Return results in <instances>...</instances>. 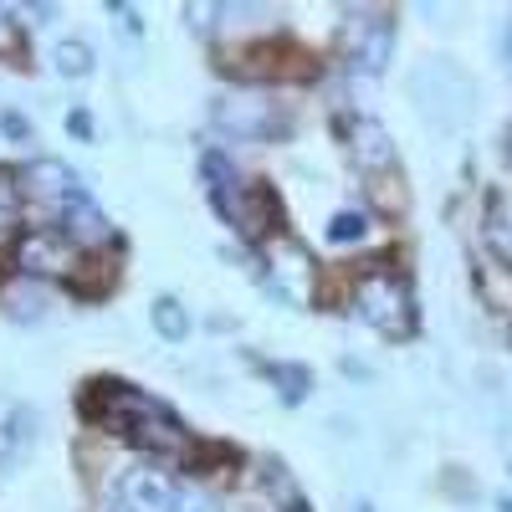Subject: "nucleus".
I'll return each instance as SVG.
<instances>
[{"instance_id":"obj_1","label":"nucleus","mask_w":512,"mask_h":512,"mask_svg":"<svg viewBox=\"0 0 512 512\" xmlns=\"http://www.w3.org/2000/svg\"><path fill=\"white\" fill-rule=\"evenodd\" d=\"M82 415L93 425H108V431H118L128 446H139L159 461H190L195 456L185 425L159 400L139 395L134 384H123V379H93L88 395H82Z\"/></svg>"},{"instance_id":"obj_2","label":"nucleus","mask_w":512,"mask_h":512,"mask_svg":"<svg viewBox=\"0 0 512 512\" xmlns=\"http://www.w3.org/2000/svg\"><path fill=\"white\" fill-rule=\"evenodd\" d=\"M354 308L369 328H379L384 338H410L415 333V297L410 282L390 267V262H369L354 282Z\"/></svg>"},{"instance_id":"obj_3","label":"nucleus","mask_w":512,"mask_h":512,"mask_svg":"<svg viewBox=\"0 0 512 512\" xmlns=\"http://www.w3.org/2000/svg\"><path fill=\"white\" fill-rule=\"evenodd\" d=\"M267 287L282 297L287 308H313V297H318V262H313V251L277 231L267 241Z\"/></svg>"},{"instance_id":"obj_4","label":"nucleus","mask_w":512,"mask_h":512,"mask_svg":"<svg viewBox=\"0 0 512 512\" xmlns=\"http://www.w3.org/2000/svg\"><path fill=\"white\" fill-rule=\"evenodd\" d=\"M123 512H210V502H200L190 487H180L164 472H128L118 487Z\"/></svg>"},{"instance_id":"obj_5","label":"nucleus","mask_w":512,"mask_h":512,"mask_svg":"<svg viewBox=\"0 0 512 512\" xmlns=\"http://www.w3.org/2000/svg\"><path fill=\"white\" fill-rule=\"evenodd\" d=\"M26 195L36 200L41 216L62 226V216L72 210V200L82 195V185H77V175H72L62 159H36V164L26 169Z\"/></svg>"},{"instance_id":"obj_6","label":"nucleus","mask_w":512,"mask_h":512,"mask_svg":"<svg viewBox=\"0 0 512 512\" xmlns=\"http://www.w3.org/2000/svg\"><path fill=\"white\" fill-rule=\"evenodd\" d=\"M344 52L354 67L364 72H384V62H390L395 52V21L384 16V11H364L344 26Z\"/></svg>"},{"instance_id":"obj_7","label":"nucleus","mask_w":512,"mask_h":512,"mask_svg":"<svg viewBox=\"0 0 512 512\" xmlns=\"http://www.w3.org/2000/svg\"><path fill=\"white\" fill-rule=\"evenodd\" d=\"M21 272H47V277H72V241L67 231H31L21 241Z\"/></svg>"},{"instance_id":"obj_8","label":"nucleus","mask_w":512,"mask_h":512,"mask_svg":"<svg viewBox=\"0 0 512 512\" xmlns=\"http://www.w3.org/2000/svg\"><path fill=\"white\" fill-rule=\"evenodd\" d=\"M231 221L246 231V236H277V226H282V205H277V190L272 185H241V200H236V210H231Z\"/></svg>"},{"instance_id":"obj_9","label":"nucleus","mask_w":512,"mask_h":512,"mask_svg":"<svg viewBox=\"0 0 512 512\" xmlns=\"http://www.w3.org/2000/svg\"><path fill=\"white\" fill-rule=\"evenodd\" d=\"M216 123L236 139H267L277 128V113L267 98H221L216 103Z\"/></svg>"},{"instance_id":"obj_10","label":"nucleus","mask_w":512,"mask_h":512,"mask_svg":"<svg viewBox=\"0 0 512 512\" xmlns=\"http://www.w3.org/2000/svg\"><path fill=\"white\" fill-rule=\"evenodd\" d=\"M349 154H354V164L364 169V175L374 180V175H390L395 169V149H390V134L374 123V118H359L354 128H349Z\"/></svg>"},{"instance_id":"obj_11","label":"nucleus","mask_w":512,"mask_h":512,"mask_svg":"<svg viewBox=\"0 0 512 512\" xmlns=\"http://www.w3.org/2000/svg\"><path fill=\"white\" fill-rule=\"evenodd\" d=\"M62 231H67L72 246H103V241L113 236V226L103 221V210H98L88 195H77V200H72V210L62 216Z\"/></svg>"},{"instance_id":"obj_12","label":"nucleus","mask_w":512,"mask_h":512,"mask_svg":"<svg viewBox=\"0 0 512 512\" xmlns=\"http://www.w3.org/2000/svg\"><path fill=\"white\" fill-rule=\"evenodd\" d=\"M205 180H210V200H216V210L231 221V210H236V200H241V180L231 175V164H226L221 154H205Z\"/></svg>"},{"instance_id":"obj_13","label":"nucleus","mask_w":512,"mask_h":512,"mask_svg":"<svg viewBox=\"0 0 512 512\" xmlns=\"http://www.w3.org/2000/svg\"><path fill=\"white\" fill-rule=\"evenodd\" d=\"M118 282V272L103 262V256H93V262H82V267H72V277H67V287L77 292V297H103L108 287Z\"/></svg>"},{"instance_id":"obj_14","label":"nucleus","mask_w":512,"mask_h":512,"mask_svg":"<svg viewBox=\"0 0 512 512\" xmlns=\"http://www.w3.org/2000/svg\"><path fill=\"white\" fill-rule=\"evenodd\" d=\"M21 236V185L0 169V251Z\"/></svg>"},{"instance_id":"obj_15","label":"nucleus","mask_w":512,"mask_h":512,"mask_svg":"<svg viewBox=\"0 0 512 512\" xmlns=\"http://www.w3.org/2000/svg\"><path fill=\"white\" fill-rule=\"evenodd\" d=\"M149 323H154V333H159V338H169V344H180V338L190 333V313L175 303V297H154Z\"/></svg>"},{"instance_id":"obj_16","label":"nucleus","mask_w":512,"mask_h":512,"mask_svg":"<svg viewBox=\"0 0 512 512\" xmlns=\"http://www.w3.org/2000/svg\"><path fill=\"white\" fill-rule=\"evenodd\" d=\"M52 62H57L62 77H88V72H93V47H88L82 36H62L57 52H52Z\"/></svg>"},{"instance_id":"obj_17","label":"nucleus","mask_w":512,"mask_h":512,"mask_svg":"<svg viewBox=\"0 0 512 512\" xmlns=\"http://www.w3.org/2000/svg\"><path fill=\"white\" fill-rule=\"evenodd\" d=\"M272 379L282 384V400L287 405H297L308 395V369H297V364H272Z\"/></svg>"},{"instance_id":"obj_18","label":"nucleus","mask_w":512,"mask_h":512,"mask_svg":"<svg viewBox=\"0 0 512 512\" xmlns=\"http://www.w3.org/2000/svg\"><path fill=\"white\" fill-rule=\"evenodd\" d=\"M26 415H16V425H0V472H11L16 466V456H21V446H26Z\"/></svg>"},{"instance_id":"obj_19","label":"nucleus","mask_w":512,"mask_h":512,"mask_svg":"<svg viewBox=\"0 0 512 512\" xmlns=\"http://www.w3.org/2000/svg\"><path fill=\"white\" fill-rule=\"evenodd\" d=\"M364 231H369V221L359 216V210H338V216L328 221V236L333 241H359Z\"/></svg>"},{"instance_id":"obj_20","label":"nucleus","mask_w":512,"mask_h":512,"mask_svg":"<svg viewBox=\"0 0 512 512\" xmlns=\"http://www.w3.org/2000/svg\"><path fill=\"white\" fill-rule=\"evenodd\" d=\"M0 52H6V57H16V52H21V26L11 21V11H6V6H0Z\"/></svg>"},{"instance_id":"obj_21","label":"nucleus","mask_w":512,"mask_h":512,"mask_svg":"<svg viewBox=\"0 0 512 512\" xmlns=\"http://www.w3.org/2000/svg\"><path fill=\"white\" fill-rule=\"evenodd\" d=\"M67 123H72V128H77V134H82V139H88V134H93V123H88V113H72V118H67Z\"/></svg>"},{"instance_id":"obj_22","label":"nucleus","mask_w":512,"mask_h":512,"mask_svg":"<svg viewBox=\"0 0 512 512\" xmlns=\"http://www.w3.org/2000/svg\"><path fill=\"white\" fill-rule=\"evenodd\" d=\"M502 47H507V62H512V21H507V31H502Z\"/></svg>"},{"instance_id":"obj_23","label":"nucleus","mask_w":512,"mask_h":512,"mask_svg":"<svg viewBox=\"0 0 512 512\" xmlns=\"http://www.w3.org/2000/svg\"><path fill=\"white\" fill-rule=\"evenodd\" d=\"M507 159H512V123H507Z\"/></svg>"},{"instance_id":"obj_24","label":"nucleus","mask_w":512,"mask_h":512,"mask_svg":"<svg viewBox=\"0 0 512 512\" xmlns=\"http://www.w3.org/2000/svg\"><path fill=\"white\" fill-rule=\"evenodd\" d=\"M354 512H374V507H369V502H359V507H354Z\"/></svg>"},{"instance_id":"obj_25","label":"nucleus","mask_w":512,"mask_h":512,"mask_svg":"<svg viewBox=\"0 0 512 512\" xmlns=\"http://www.w3.org/2000/svg\"><path fill=\"white\" fill-rule=\"evenodd\" d=\"M292 512H303V507H292Z\"/></svg>"}]
</instances>
